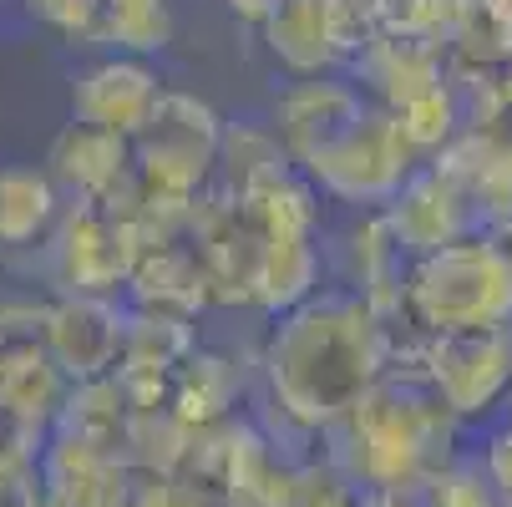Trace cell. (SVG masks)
Listing matches in <instances>:
<instances>
[{
  "label": "cell",
  "mask_w": 512,
  "mask_h": 507,
  "mask_svg": "<svg viewBox=\"0 0 512 507\" xmlns=\"http://www.w3.org/2000/svg\"><path fill=\"white\" fill-rule=\"evenodd\" d=\"M386 371L391 320L350 289H315L305 305L274 315L259 350L264 396L300 437H325Z\"/></svg>",
  "instance_id": "cell-1"
},
{
  "label": "cell",
  "mask_w": 512,
  "mask_h": 507,
  "mask_svg": "<svg viewBox=\"0 0 512 507\" xmlns=\"http://www.w3.org/2000/svg\"><path fill=\"white\" fill-rule=\"evenodd\" d=\"M330 462L360 492H411L457 457V421L411 376H381L330 431Z\"/></svg>",
  "instance_id": "cell-2"
},
{
  "label": "cell",
  "mask_w": 512,
  "mask_h": 507,
  "mask_svg": "<svg viewBox=\"0 0 512 507\" xmlns=\"http://www.w3.org/2000/svg\"><path fill=\"white\" fill-rule=\"evenodd\" d=\"M224 117L188 92H163L153 117L132 137V188L137 213L148 224H188L193 198L213 183L218 142H224Z\"/></svg>",
  "instance_id": "cell-3"
},
{
  "label": "cell",
  "mask_w": 512,
  "mask_h": 507,
  "mask_svg": "<svg viewBox=\"0 0 512 507\" xmlns=\"http://www.w3.org/2000/svg\"><path fill=\"white\" fill-rule=\"evenodd\" d=\"M401 320L421 335L512 330V269L482 234L421 254L401 274Z\"/></svg>",
  "instance_id": "cell-4"
},
{
  "label": "cell",
  "mask_w": 512,
  "mask_h": 507,
  "mask_svg": "<svg viewBox=\"0 0 512 507\" xmlns=\"http://www.w3.org/2000/svg\"><path fill=\"white\" fill-rule=\"evenodd\" d=\"M421 168V158L411 153V142L401 137L396 112L365 102L345 127H335L320 148L295 168L320 198L330 203H350V208H386L396 198V188Z\"/></svg>",
  "instance_id": "cell-5"
},
{
  "label": "cell",
  "mask_w": 512,
  "mask_h": 507,
  "mask_svg": "<svg viewBox=\"0 0 512 507\" xmlns=\"http://www.w3.org/2000/svg\"><path fill=\"white\" fill-rule=\"evenodd\" d=\"M46 284L56 295H107L127 289V274L142 254L137 224V188L122 203H66L56 229L36 249Z\"/></svg>",
  "instance_id": "cell-6"
},
{
  "label": "cell",
  "mask_w": 512,
  "mask_h": 507,
  "mask_svg": "<svg viewBox=\"0 0 512 507\" xmlns=\"http://www.w3.org/2000/svg\"><path fill=\"white\" fill-rule=\"evenodd\" d=\"M416 381L436 396L452 421L487 416L507 401L512 386V330H462V335H426Z\"/></svg>",
  "instance_id": "cell-7"
},
{
  "label": "cell",
  "mask_w": 512,
  "mask_h": 507,
  "mask_svg": "<svg viewBox=\"0 0 512 507\" xmlns=\"http://www.w3.org/2000/svg\"><path fill=\"white\" fill-rule=\"evenodd\" d=\"M122 330H127V305L107 295H51L41 305L46 355L66 376V386L112 376L122 355Z\"/></svg>",
  "instance_id": "cell-8"
},
{
  "label": "cell",
  "mask_w": 512,
  "mask_h": 507,
  "mask_svg": "<svg viewBox=\"0 0 512 507\" xmlns=\"http://www.w3.org/2000/svg\"><path fill=\"white\" fill-rule=\"evenodd\" d=\"M163 92L168 87H163L153 61L102 51L97 61H87L77 77H71V122L132 142L142 132V122L153 117Z\"/></svg>",
  "instance_id": "cell-9"
},
{
  "label": "cell",
  "mask_w": 512,
  "mask_h": 507,
  "mask_svg": "<svg viewBox=\"0 0 512 507\" xmlns=\"http://www.w3.org/2000/svg\"><path fill=\"white\" fill-rule=\"evenodd\" d=\"M66 391H71L66 376L51 366V355H46L41 305H31V300L0 305V401L51 431Z\"/></svg>",
  "instance_id": "cell-10"
},
{
  "label": "cell",
  "mask_w": 512,
  "mask_h": 507,
  "mask_svg": "<svg viewBox=\"0 0 512 507\" xmlns=\"http://www.w3.org/2000/svg\"><path fill=\"white\" fill-rule=\"evenodd\" d=\"M431 168L457 188L477 234L512 213V132L507 127H462L431 158Z\"/></svg>",
  "instance_id": "cell-11"
},
{
  "label": "cell",
  "mask_w": 512,
  "mask_h": 507,
  "mask_svg": "<svg viewBox=\"0 0 512 507\" xmlns=\"http://www.w3.org/2000/svg\"><path fill=\"white\" fill-rule=\"evenodd\" d=\"M381 224H386V234H391V244L401 249L406 264L421 259V254L447 249V244H457V239H467V234H477L467 203L457 198V188L436 173L431 163H421V168L396 188V198L381 208Z\"/></svg>",
  "instance_id": "cell-12"
},
{
  "label": "cell",
  "mask_w": 512,
  "mask_h": 507,
  "mask_svg": "<svg viewBox=\"0 0 512 507\" xmlns=\"http://www.w3.org/2000/svg\"><path fill=\"white\" fill-rule=\"evenodd\" d=\"M46 178L61 188L66 203H122L132 198V142L66 122L46 153Z\"/></svg>",
  "instance_id": "cell-13"
},
{
  "label": "cell",
  "mask_w": 512,
  "mask_h": 507,
  "mask_svg": "<svg viewBox=\"0 0 512 507\" xmlns=\"http://www.w3.org/2000/svg\"><path fill=\"white\" fill-rule=\"evenodd\" d=\"M350 87L386 112H401L406 102H416L421 92L447 82V51L431 41H411V36H376L365 51H355L345 61Z\"/></svg>",
  "instance_id": "cell-14"
},
{
  "label": "cell",
  "mask_w": 512,
  "mask_h": 507,
  "mask_svg": "<svg viewBox=\"0 0 512 507\" xmlns=\"http://www.w3.org/2000/svg\"><path fill=\"white\" fill-rule=\"evenodd\" d=\"M61 208L66 198L41 163H0V254H36Z\"/></svg>",
  "instance_id": "cell-15"
},
{
  "label": "cell",
  "mask_w": 512,
  "mask_h": 507,
  "mask_svg": "<svg viewBox=\"0 0 512 507\" xmlns=\"http://www.w3.org/2000/svg\"><path fill=\"white\" fill-rule=\"evenodd\" d=\"M259 31H264L269 56L295 82L325 77V71L340 66V56L330 46V26H325V0H279V6L264 16Z\"/></svg>",
  "instance_id": "cell-16"
},
{
  "label": "cell",
  "mask_w": 512,
  "mask_h": 507,
  "mask_svg": "<svg viewBox=\"0 0 512 507\" xmlns=\"http://www.w3.org/2000/svg\"><path fill=\"white\" fill-rule=\"evenodd\" d=\"M295 173V163L284 158L274 127H259V122H239V127H224V142H218V193L229 198H249L279 178Z\"/></svg>",
  "instance_id": "cell-17"
},
{
  "label": "cell",
  "mask_w": 512,
  "mask_h": 507,
  "mask_svg": "<svg viewBox=\"0 0 512 507\" xmlns=\"http://www.w3.org/2000/svg\"><path fill=\"white\" fill-rule=\"evenodd\" d=\"M173 41V6L168 0H102L97 26L87 46H102L112 56H158Z\"/></svg>",
  "instance_id": "cell-18"
},
{
  "label": "cell",
  "mask_w": 512,
  "mask_h": 507,
  "mask_svg": "<svg viewBox=\"0 0 512 507\" xmlns=\"http://www.w3.org/2000/svg\"><path fill=\"white\" fill-rule=\"evenodd\" d=\"M396 122H401V137L411 142L416 158H436L462 132V102H457L452 82H442V87L421 92L416 102H406L396 112Z\"/></svg>",
  "instance_id": "cell-19"
},
{
  "label": "cell",
  "mask_w": 512,
  "mask_h": 507,
  "mask_svg": "<svg viewBox=\"0 0 512 507\" xmlns=\"http://www.w3.org/2000/svg\"><path fill=\"white\" fill-rule=\"evenodd\" d=\"M462 11H467V0H376V16H381V31L386 36L431 41V46H442V51H447Z\"/></svg>",
  "instance_id": "cell-20"
},
{
  "label": "cell",
  "mask_w": 512,
  "mask_h": 507,
  "mask_svg": "<svg viewBox=\"0 0 512 507\" xmlns=\"http://www.w3.org/2000/svg\"><path fill=\"white\" fill-rule=\"evenodd\" d=\"M411 497H416V507H497L482 467L467 462V457H452L436 477H426L421 487H411Z\"/></svg>",
  "instance_id": "cell-21"
},
{
  "label": "cell",
  "mask_w": 512,
  "mask_h": 507,
  "mask_svg": "<svg viewBox=\"0 0 512 507\" xmlns=\"http://www.w3.org/2000/svg\"><path fill=\"white\" fill-rule=\"evenodd\" d=\"M41 447H46V426H36L31 416L0 401V467H36Z\"/></svg>",
  "instance_id": "cell-22"
},
{
  "label": "cell",
  "mask_w": 512,
  "mask_h": 507,
  "mask_svg": "<svg viewBox=\"0 0 512 507\" xmlns=\"http://www.w3.org/2000/svg\"><path fill=\"white\" fill-rule=\"evenodd\" d=\"M477 467H482V477H487L497 507H512V426L492 431L487 447H482V457H477Z\"/></svg>",
  "instance_id": "cell-23"
},
{
  "label": "cell",
  "mask_w": 512,
  "mask_h": 507,
  "mask_svg": "<svg viewBox=\"0 0 512 507\" xmlns=\"http://www.w3.org/2000/svg\"><path fill=\"white\" fill-rule=\"evenodd\" d=\"M0 507H41V472L0 467Z\"/></svg>",
  "instance_id": "cell-24"
},
{
  "label": "cell",
  "mask_w": 512,
  "mask_h": 507,
  "mask_svg": "<svg viewBox=\"0 0 512 507\" xmlns=\"http://www.w3.org/2000/svg\"><path fill=\"white\" fill-rule=\"evenodd\" d=\"M482 239H487V244L497 249V259L512 269V213H507V219H497L492 229H482Z\"/></svg>",
  "instance_id": "cell-25"
},
{
  "label": "cell",
  "mask_w": 512,
  "mask_h": 507,
  "mask_svg": "<svg viewBox=\"0 0 512 507\" xmlns=\"http://www.w3.org/2000/svg\"><path fill=\"white\" fill-rule=\"evenodd\" d=\"M224 6H229L239 21H254V26H264V16L279 6V0H224Z\"/></svg>",
  "instance_id": "cell-26"
},
{
  "label": "cell",
  "mask_w": 512,
  "mask_h": 507,
  "mask_svg": "<svg viewBox=\"0 0 512 507\" xmlns=\"http://www.w3.org/2000/svg\"><path fill=\"white\" fill-rule=\"evenodd\" d=\"M507 411H512V386H507Z\"/></svg>",
  "instance_id": "cell-27"
},
{
  "label": "cell",
  "mask_w": 512,
  "mask_h": 507,
  "mask_svg": "<svg viewBox=\"0 0 512 507\" xmlns=\"http://www.w3.org/2000/svg\"><path fill=\"white\" fill-rule=\"evenodd\" d=\"M21 6H31V0H21Z\"/></svg>",
  "instance_id": "cell-28"
}]
</instances>
